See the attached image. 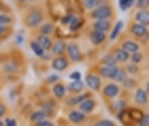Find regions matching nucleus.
<instances>
[{"mask_svg":"<svg viewBox=\"0 0 149 126\" xmlns=\"http://www.w3.org/2000/svg\"><path fill=\"white\" fill-rule=\"evenodd\" d=\"M45 22V13L40 6H28L24 13V28H28V30H36L40 24Z\"/></svg>","mask_w":149,"mask_h":126,"instance_id":"1","label":"nucleus"},{"mask_svg":"<svg viewBox=\"0 0 149 126\" xmlns=\"http://www.w3.org/2000/svg\"><path fill=\"white\" fill-rule=\"evenodd\" d=\"M119 69H121V66H117V64H104V62H100L96 69H94V73H96V75H100V79H109V81H115V79H117Z\"/></svg>","mask_w":149,"mask_h":126,"instance_id":"2","label":"nucleus"},{"mask_svg":"<svg viewBox=\"0 0 149 126\" xmlns=\"http://www.w3.org/2000/svg\"><path fill=\"white\" fill-rule=\"evenodd\" d=\"M90 19L92 22H98V19H113V6L107 2V0H102L94 11H90Z\"/></svg>","mask_w":149,"mask_h":126,"instance_id":"3","label":"nucleus"},{"mask_svg":"<svg viewBox=\"0 0 149 126\" xmlns=\"http://www.w3.org/2000/svg\"><path fill=\"white\" fill-rule=\"evenodd\" d=\"M130 38H134L136 43H149V26L132 22L130 24Z\"/></svg>","mask_w":149,"mask_h":126,"instance_id":"4","label":"nucleus"},{"mask_svg":"<svg viewBox=\"0 0 149 126\" xmlns=\"http://www.w3.org/2000/svg\"><path fill=\"white\" fill-rule=\"evenodd\" d=\"M100 94H102V98L107 103L115 101V98L121 96V85L115 83V81H107V83H102V88H100Z\"/></svg>","mask_w":149,"mask_h":126,"instance_id":"5","label":"nucleus"},{"mask_svg":"<svg viewBox=\"0 0 149 126\" xmlns=\"http://www.w3.org/2000/svg\"><path fill=\"white\" fill-rule=\"evenodd\" d=\"M64 56L68 58V62H81L83 60V51H81L77 41H66V51Z\"/></svg>","mask_w":149,"mask_h":126,"instance_id":"6","label":"nucleus"},{"mask_svg":"<svg viewBox=\"0 0 149 126\" xmlns=\"http://www.w3.org/2000/svg\"><path fill=\"white\" fill-rule=\"evenodd\" d=\"M83 85L90 92H100V88H102V79H100V75H96V73H87L85 79H83Z\"/></svg>","mask_w":149,"mask_h":126,"instance_id":"7","label":"nucleus"},{"mask_svg":"<svg viewBox=\"0 0 149 126\" xmlns=\"http://www.w3.org/2000/svg\"><path fill=\"white\" fill-rule=\"evenodd\" d=\"M74 109H79L81 113H85V116H90L94 109H96V101H94V96L92 94H83V98H81V103L77 105Z\"/></svg>","mask_w":149,"mask_h":126,"instance_id":"8","label":"nucleus"},{"mask_svg":"<svg viewBox=\"0 0 149 126\" xmlns=\"http://www.w3.org/2000/svg\"><path fill=\"white\" fill-rule=\"evenodd\" d=\"M119 49L126 51L128 56H132V54H136V51H141V43H136V41H134V38H130V36H126V38H121Z\"/></svg>","mask_w":149,"mask_h":126,"instance_id":"9","label":"nucleus"},{"mask_svg":"<svg viewBox=\"0 0 149 126\" xmlns=\"http://www.w3.org/2000/svg\"><path fill=\"white\" fill-rule=\"evenodd\" d=\"M53 34H56V24L51 19H45L36 28V36H53Z\"/></svg>","mask_w":149,"mask_h":126,"instance_id":"10","label":"nucleus"},{"mask_svg":"<svg viewBox=\"0 0 149 126\" xmlns=\"http://www.w3.org/2000/svg\"><path fill=\"white\" fill-rule=\"evenodd\" d=\"M128 109V101H126V98H115V101H109V111H111V113L113 116H119L121 113V111H126Z\"/></svg>","mask_w":149,"mask_h":126,"instance_id":"11","label":"nucleus"},{"mask_svg":"<svg viewBox=\"0 0 149 126\" xmlns=\"http://www.w3.org/2000/svg\"><path fill=\"white\" fill-rule=\"evenodd\" d=\"M113 28V19H98V22H92V30L102 32V34H109Z\"/></svg>","mask_w":149,"mask_h":126,"instance_id":"12","label":"nucleus"},{"mask_svg":"<svg viewBox=\"0 0 149 126\" xmlns=\"http://www.w3.org/2000/svg\"><path fill=\"white\" fill-rule=\"evenodd\" d=\"M64 51H66V41H64V38H53V43H51V49H49L51 58L64 56Z\"/></svg>","mask_w":149,"mask_h":126,"instance_id":"13","label":"nucleus"},{"mask_svg":"<svg viewBox=\"0 0 149 126\" xmlns=\"http://www.w3.org/2000/svg\"><path fill=\"white\" fill-rule=\"evenodd\" d=\"M70 66V62H68V58L66 56H58V58H51V69L56 71V73H64L66 69Z\"/></svg>","mask_w":149,"mask_h":126,"instance_id":"14","label":"nucleus"},{"mask_svg":"<svg viewBox=\"0 0 149 126\" xmlns=\"http://www.w3.org/2000/svg\"><path fill=\"white\" fill-rule=\"evenodd\" d=\"M66 120H68L72 126H81V124L87 120V116H85V113H81L79 109H70V111H68V116H66Z\"/></svg>","mask_w":149,"mask_h":126,"instance_id":"15","label":"nucleus"},{"mask_svg":"<svg viewBox=\"0 0 149 126\" xmlns=\"http://www.w3.org/2000/svg\"><path fill=\"white\" fill-rule=\"evenodd\" d=\"M66 94H68V90H66V83L58 81L51 85V96L56 98V101H62V98H66Z\"/></svg>","mask_w":149,"mask_h":126,"instance_id":"16","label":"nucleus"},{"mask_svg":"<svg viewBox=\"0 0 149 126\" xmlns=\"http://www.w3.org/2000/svg\"><path fill=\"white\" fill-rule=\"evenodd\" d=\"M132 101H134L136 107H143V105L149 103V96H147V92H145L143 88H136V90L132 92Z\"/></svg>","mask_w":149,"mask_h":126,"instance_id":"17","label":"nucleus"},{"mask_svg":"<svg viewBox=\"0 0 149 126\" xmlns=\"http://www.w3.org/2000/svg\"><path fill=\"white\" fill-rule=\"evenodd\" d=\"M111 54H113V60H115V64H117V66H126L128 60H130V56H128L126 51H121L119 47L111 49Z\"/></svg>","mask_w":149,"mask_h":126,"instance_id":"18","label":"nucleus"},{"mask_svg":"<svg viewBox=\"0 0 149 126\" xmlns=\"http://www.w3.org/2000/svg\"><path fill=\"white\" fill-rule=\"evenodd\" d=\"M66 90H68L70 94H83L85 85H83V81H81V79H72V81L66 85Z\"/></svg>","mask_w":149,"mask_h":126,"instance_id":"19","label":"nucleus"},{"mask_svg":"<svg viewBox=\"0 0 149 126\" xmlns=\"http://www.w3.org/2000/svg\"><path fill=\"white\" fill-rule=\"evenodd\" d=\"M30 49L34 51V56H36V58H43V60H51V54L43 51V47H40L36 41H30Z\"/></svg>","mask_w":149,"mask_h":126,"instance_id":"20","label":"nucleus"},{"mask_svg":"<svg viewBox=\"0 0 149 126\" xmlns=\"http://www.w3.org/2000/svg\"><path fill=\"white\" fill-rule=\"evenodd\" d=\"M134 22L136 24H143V26H149V9H136L134 13Z\"/></svg>","mask_w":149,"mask_h":126,"instance_id":"21","label":"nucleus"},{"mask_svg":"<svg viewBox=\"0 0 149 126\" xmlns=\"http://www.w3.org/2000/svg\"><path fill=\"white\" fill-rule=\"evenodd\" d=\"M107 41V34H102V32H96V30H90V43L96 45V47H100Z\"/></svg>","mask_w":149,"mask_h":126,"instance_id":"22","label":"nucleus"},{"mask_svg":"<svg viewBox=\"0 0 149 126\" xmlns=\"http://www.w3.org/2000/svg\"><path fill=\"white\" fill-rule=\"evenodd\" d=\"M34 41L43 47V51H47L49 54V49H51V43H53V36H36Z\"/></svg>","mask_w":149,"mask_h":126,"instance_id":"23","label":"nucleus"},{"mask_svg":"<svg viewBox=\"0 0 149 126\" xmlns=\"http://www.w3.org/2000/svg\"><path fill=\"white\" fill-rule=\"evenodd\" d=\"M121 28H124V22H115V26L111 28V32L107 34V38L109 41H117L119 38V32H121Z\"/></svg>","mask_w":149,"mask_h":126,"instance_id":"24","label":"nucleus"},{"mask_svg":"<svg viewBox=\"0 0 149 126\" xmlns=\"http://www.w3.org/2000/svg\"><path fill=\"white\" fill-rule=\"evenodd\" d=\"M0 28H13V15L11 13H0Z\"/></svg>","mask_w":149,"mask_h":126,"instance_id":"25","label":"nucleus"},{"mask_svg":"<svg viewBox=\"0 0 149 126\" xmlns=\"http://www.w3.org/2000/svg\"><path fill=\"white\" fill-rule=\"evenodd\" d=\"M124 88H126V90H132V92H134V90L139 88L136 79H134V77H130V75H126V79L121 81V90H124Z\"/></svg>","mask_w":149,"mask_h":126,"instance_id":"26","label":"nucleus"},{"mask_svg":"<svg viewBox=\"0 0 149 126\" xmlns=\"http://www.w3.org/2000/svg\"><path fill=\"white\" fill-rule=\"evenodd\" d=\"M45 113H43V111H40V109H34V111H32V113L28 116V120L32 122V124H36V122H40V120H45ZM49 120H51V118H49Z\"/></svg>","mask_w":149,"mask_h":126,"instance_id":"27","label":"nucleus"},{"mask_svg":"<svg viewBox=\"0 0 149 126\" xmlns=\"http://www.w3.org/2000/svg\"><path fill=\"white\" fill-rule=\"evenodd\" d=\"M79 2H81V6H83L85 11H94L100 2H102V0H79Z\"/></svg>","mask_w":149,"mask_h":126,"instance_id":"28","label":"nucleus"},{"mask_svg":"<svg viewBox=\"0 0 149 126\" xmlns=\"http://www.w3.org/2000/svg\"><path fill=\"white\" fill-rule=\"evenodd\" d=\"M117 118H119V122L124 124V126H134L132 118H130V111H128V109H126V111H121V113H119Z\"/></svg>","mask_w":149,"mask_h":126,"instance_id":"29","label":"nucleus"},{"mask_svg":"<svg viewBox=\"0 0 149 126\" xmlns=\"http://www.w3.org/2000/svg\"><path fill=\"white\" fill-rule=\"evenodd\" d=\"M124 71H126V75H130V77H136V75H139V66H136V64H130V62L126 64Z\"/></svg>","mask_w":149,"mask_h":126,"instance_id":"30","label":"nucleus"},{"mask_svg":"<svg viewBox=\"0 0 149 126\" xmlns=\"http://www.w3.org/2000/svg\"><path fill=\"white\" fill-rule=\"evenodd\" d=\"M128 111H130V118H132L134 126H136L141 122V118H143V111H139V109H128Z\"/></svg>","mask_w":149,"mask_h":126,"instance_id":"31","label":"nucleus"},{"mask_svg":"<svg viewBox=\"0 0 149 126\" xmlns=\"http://www.w3.org/2000/svg\"><path fill=\"white\" fill-rule=\"evenodd\" d=\"M134 6V0H119V9L121 11H130Z\"/></svg>","mask_w":149,"mask_h":126,"instance_id":"32","label":"nucleus"},{"mask_svg":"<svg viewBox=\"0 0 149 126\" xmlns=\"http://www.w3.org/2000/svg\"><path fill=\"white\" fill-rule=\"evenodd\" d=\"M141 60H143V51H136V54H132V56H130V60H128V62L139 66V62H141Z\"/></svg>","mask_w":149,"mask_h":126,"instance_id":"33","label":"nucleus"},{"mask_svg":"<svg viewBox=\"0 0 149 126\" xmlns=\"http://www.w3.org/2000/svg\"><path fill=\"white\" fill-rule=\"evenodd\" d=\"M2 126H19V122H17V118H2Z\"/></svg>","mask_w":149,"mask_h":126,"instance_id":"34","label":"nucleus"},{"mask_svg":"<svg viewBox=\"0 0 149 126\" xmlns=\"http://www.w3.org/2000/svg\"><path fill=\"white\" fill-rule=\"evenodd\" d=\"M13 28H0V41H6V38L11 36Z\"/></svg>","mask_w":149,"mask_h":126,"instance_id":"35","label":"nucleus"},{"mask_svg":"<svg viewBox=\"0 0 149 126\" xmlns=\"http://www.w3.org/2000/svg\"><path fill=\"white\" fill-rule=\"evenodd\" d=\"M2 69H4V73H15V69H17V66L13 64V62H4V66H2Z\"/></svg>","mask_w":149,"mask_h":126,"instance_id":"36","label":"nucleus"},{"mask_svg":"<svg viewBox=\"0 0 149 126\" xmlns=\"http://www.w3.org/2000/svg\"><path fill=\"white\" fill-rule=\"evenodd\" d=\"M45 83H58V73H56V75H49V77H45Z\"/></svg>","mask_w":149,"mask_h":126,"instance_id":"37","label":"nucleus"},{"mask_svg":"<svg viewBox=\"0 0 149 126\" xmlns=\"http://www.w3.org/2000/svg\"><path fill=\"white\" fill-rule=\"evenodd\" d=\"M34 126H53V122L49 120V118H45V120H40V122H36Z\"/></svg>","mask_w":149,"mask_h":126,"instance_id":"38","label":"nucleus"},{"mask_svg":"<svg viewBox=\"0 0 149 126\" xmlns=\"http://www.w3.org/2000/svg\"><path fill=\"white\" fill-rule=\"evenodd\" d=\"M136 126H149V116H147V113H143V118H141V122H139Z\"/></svg>","mask_w":149,"mask_h":126,"instance_id":"39","label":"nucleus"},{"mask_svg":"<svg viewBox=\"0 0 149 126\" xmlns=\"http://www.w3.org/2000/svg\"><path fill=\"white\" fill-rule=\"evenodd\" d=\"M96 126H115V122H111V120H98Z\"/></svg>","mask_w":149,"mask_h":126,"instance_id":"40","label":"nucleus"},{"mask_svg":"<svg viewBox=\"0 0 149 126\" xmlns=\"http://www.w3.org/2000/svg\"><path fill=\"white\" fill-rule=\"evenodd\" d=\"M134 4L139 6V11L141 9H147V0H134Z\"/></svg>","mask_w":149,"mask_h":126,"instance_id":"41","label":"nucleus"},{"mask_svg":"<svg viewBox=\"0 0 149 126\" xmlns=\"http://www.w3.org/2000/svg\"><path fill=\"white\" fill-rule=\"evenodd\" d=\"M15 2H17V6H30L34 0H15Z\"/></svg>","mask_w":149,"mask_h":126,"instance_id":"42","label":"nucleus"},{"mask_svg":"<svg viewBox=\"0 0 149 126\" xmlns=\"http://www.w3.org/2000/svg\"><path fill=\"white\" fill-rule=\"evenodd\" d=\"M2 118H6V105L0 103V120H2Z\"/></svg>","mask_w":149,"mask_h":126,"instance_id":"43","label":"nucleus"},{"mask_svg":"<svg viewBox=\"0 0 149 126\" xmlns=\"http://www.w3.org/2000/svg\"><path fill=\"white\" fill-rule=\"evenodd\" d=\"M143 90H145V92H147V96H149V81H147V83H145V85H143Z\"/></svg>","mask_w":149,"mask_h":126,"instance_id":"44","label":"nucleus"},{"mask_svg":"<svg viewBox=\"0 0 149 126\" xmlns=\"http://www.w3.org/2000/svg\"><path fill=\"white\" fill-rule=\"evenodd\" d=\"M0 13H4V4L2 2H0Z\"/></svg>","mask_w":149,"mask_h":126,"instance_id":"45","label":"nucleus"},{"mask_svg":"<svg viewBox=\"0 0 149 126\" xmlns=\"http://www.w3.org/2000/svg\"><path fill=\"white\" fill-rule=\"evenodd\" d=\"M147 116H149V103H147Z\"/></svg>","mask_w":149,"mask_h":126,"instance_id":"46","label":"nucleus"},{"mask_svg":"<svg viewBox=\"0 0 149 126\" xmlns=\"http://www.w3.org/2000/svg\"><path fill=\"white\" fill-rule=\"evenodd\" d=\"M147 9H149V0H147Z\"/></svg>","mask_w":149,"mask_h":126,"instance_id":"47","label":"nucleus"},{"mask_svg":"<svg viewBox=\"0 0 149 126\" xmlns=\"http://www.w3.org/2000/svg\"><path fill=\"white\" fill-rule=\"evenodd\" d=\"M0 126H2V120H0Z\"/></svg>","mask_w":149,"mask_h":126,"instance_id":"48","label":"nucleus"}]
</instances>
